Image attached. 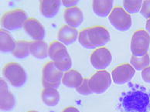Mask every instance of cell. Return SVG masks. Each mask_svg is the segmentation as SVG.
Returning <instances> with one entry per match:
<instances>
[{
    "label": "cell",
    "instance_id": "cell-1",
    "mask_svg": "<svg viewBox=\"0 0 150 112\" xmlns=\"http://www.w3.org/2000/svg\"><path fill=\"white\" fill-rule=\"evenodd\" d=\"M117 109L120 112H149L150 94L143 86L132 84L129 90L122 93Z\"/></svg>",
    "mask_w": 150,
    "mask_h": 112
},
{
    "label": "cell",
    "instance_id": "cell-2",
    "mask_svg": "<svg viewBox=\"0 0 150 112\" xmlns=\"http://www.w3.org/2000/svg\"><path fill=\"white\" fill-rule=\"evenodd\" d=\"M48 56L54 64L63 72L69 71L72 67V61L65 46L60 41L54 40L50 43Z\"/></svg>",
    "mask_w": 150,
    "mask_h": 112
},
{
    "label": "cell",
    "instance_id": "cell-3",
    "mask_svg": "<svg viewBox=\"0 0 150 112\" xmlns=\"http://www.w3.org/2000/svg\"><path fill=\"white\" fill-rule=\"evenodd\" d=\"M2 74L14 87H21L27 80L25 70L17 63L11 62L5 65L2 69Z\"/></svg>",
    "mask_w": 150,
    "mask_h": 112
},
{
    "label": "cell",
    "instance_id": "cell-4",
    "mask_svg": "<svg viewBox=\"0 0 150 112\" xmlns=\"http://www.w3.org/2000/svg\"><path fill=\"white\" fill-rule=\"evenodd\" d=\"M27 20L28 17L25 11L16 9L8 11L3 14L1 19V25L6 30H16L23 27Z\"/></svg>",
    "mask_w": 150,
    "mask_h": 112
},
{
    "label": "cell",
    "instance_id": "cell-5",
    "mask_svg": "<svg viewBox=\"0 0 150 112\" xmlns=\"http://www.w3.org/2000/svg\"><path fill=\"white\" fill-rule=\"evenodd\" d=\"M150 46V35L145 30L135 31L132 37L130 49L133 56L142 57L148 54Z\"/></svg>",
    "mask_w": 150,
    "mask_h": 112
},
{
    "label": "cell",
    "instance_id": "cell-6",
    "mask_svg": "<svg viewBox=\"0 0 150 112\" xmlns=\"http://www.w3.org/2000/svg\"><path fill=\"white\" fill-rule=\"evenodd\" d=\"M64 72L57 68L53 61H50L44 66L42 73V84L44 88H57L62 82Z\"/></svg>",
    "mask_w": 150,
    "mask_h": 112
},
{
    "label": "cell",
    "instance_id": "cell-7",
    "mask_svg": "<svg viewBox=\"0 0 150 112\" xmlns=\"http://www.w3.org/2000/svg\"><path fill=\"white\" fill-rule=\"evenodd\" d=\"M108 20L110 23L119 31L129 30L132 25L130 14L120 6H116L112 9V13L108 15Z\"/></svg>",
    "mask_w": 150,
    "mask_h": 112
},
{
    "label": "cell",
    "instance_id": "cell-8",
    "mask_svg": "<svg viewBox=\"0 0 150 112\" xmlns=\"http://www.w3.org/2000/svg\"><path fill=\"white\" fill-rule=\"evenodd\" d=\"M111 74L106 70H98L89 79V87L92 93L96 94H104L112 84Z\"/></svg>",
    "mask_w": 150,
    "mask_h": 112
},
{
    "label": "cell",
    "instance_id": "cell-9",
    "mask_svg": "<svg viewBox=\"0 0 150 112\" xmlns=\"http://www.w3.org/2000/svg\"><path fill=\"white\" fill-rule=\"evenodd\" d=\"M90 61L94 69L104 70L112 63V54L106 47L98 48L91 55Z\"/></svg>",
    "mask_w": 150,
    "mask_h": 112
},
{
    "label": "cell",
    "instance_id": "cell-10",
    "mask_svg": "<svg viewBox=\"0 0 150 112\" xmlns=\"http://www.w3.org/2000/svg\"><path fill=\"white\" fill-rule=\"evenodd\" d=\"M88 35L91 43L95 48L103 47L111 39L108 30L101 26H95L88 28Z\"/></svg>",
    "mask_w": 150,
    "mask_h": 112
},
{
    "label": "cell",
    "instance_id": "cell-11",
    "mask_svg": "<svg viewBox=\"0 0 150 112\" xmlns=\"http://www.w3.org/2000/svg\"><path fill=\"white\" fill-rule=\"evenodd\" d=\"M135 74L134 67L129 63H123L116 67L112 73L113 82L118 85H122L131 81Z\"/></svg>",
    "mask_w": 150,
    "mask_h": 112
},
{
    "label": "cell",
    "instance_id": "cell-12",
    "mask_svg": "<svg viewBox=\"0 0 150 112\" xmlns=\"http://www.w3.org/2000/svg\"><path fill=\"white\" fill-rule=\"evenodd\" d=\"M23 28L33 41H43L45 38V29L35 18H28V20L24 24Z\"/></svg>",
    "mask_w": 150,
    "mask_h": 112
},
{
    "label": "cell",
    "instance_id": "cell-13",
    "mask_svg": "<svg viewBox=\"0 0 150 112\" xmlns=\"http://www.w3.org/2000/svg\"><path fill=\"white\" fill-rule=\"evenodd\" d=\"M0 91H1V101H0L1 111H12L15 108V97L9 91L6 82L2 78L0 79Z\"/></svg>",
    "mask_w": 150,
    "mask_h": 112
},
{
    "label": "cell",
    "instance_id": "cell-14",
    "mask_svg": "<svg viewBox=\"0 0 150 112\" xmlns=\"http://www.w3.org/2000/svg\"><path fill=\"white\" fill-rule=\"evenodd\" d=\"M64 18L68 26L77 28L84 21V13L77 6L66 8L64 13Z\"/></svg>",
    "mask_w": 150,
    "mask_h": 112
},
{
    "label": "cell",
    "instance_id": "cell-15",
    "mask_svg": "<svg viewBox=\"0 0 150 112\" xmlns=\"http://www.w3.org/2000/svg\"><path fill=\"white\" fill-rule=\"evenodd\" d=\"M78 35L79 33L77 29L71 27L68 25H64L60 29L58 32L57 38L58 40L64 45L69 46L77 40Z\"/></svg>",
    "mask_w": 150,
    "mask_h": 112
},
{
    "label": "cell",
    "instance_id": "cell-16",
    "mask_svg": "<svg viewBox=\"0 0 150 112\" xmlns=\"http://www.w3.org/2000/svg\"><path fill=\"white\" fill-rule=\"evenodd\" d=\"M61 2L59 0H47L40 1V10L41 14L46 18H53L60 10Z\"/></svg>",
    "mask_w": 150,
    "mask_h": 112
},
{
    "label": "cell",
    "instance_id": "cell-17",
    "mask_svg": "<svg viewBox=\"0 0 150 112\" xmlns=\"http://www.w3.org/2000/svg\"><path fill=\"white\" fill-rule=\"evenodd\" d=\"M112 0H97L93 1L92 9L94 14L99 17H106L110 15L113 9Z\"/></svg>",
    "mask_w": 150,
    "mask_h": 112
},
{
    "label": "cell",
    "instance_id": "cell-18",
    "mask_svg": "<svg viewBox=\"0 0 150 112\" xmlns=\"http://www.w3.org/2000/svg\"><path fill=\"white\" fill-rule=\"evenodd\" d=\"M84 80L82 75L74 70H70L64 74L62 79L63 84L69 88H76L81 84Z\"/></svg>",
    "mask_w": 150,
    "mask_h": 112
},
{
    "label": "cell",
    "instance_id": "cell-19",
    "mask_svg": "<svg viewBox=\"0 0 150 112\" xmlns=\"http://www.w3.org/2000/svg\"><path fill=\"white\" fill-rule=\"evenodd\" d=\"M41 99L47 107H55L60 101V94L56 88L46 87L41 93Z\"/></svg>",
    "mask_w": 150,
    "mask_h": 112
},
{
    "label": "cell",
    "instance_id": "cell-20",
    "mask_svg": "<svg viewBox=\"0 0 150 112\" xmlns=\"http://www.w3.org/2000/svg\"><path fill=\"white\" fill-rule=\"evenodd\" d=\"M49 46L43 41H32L30 43V54L35 58L43 60L48 56Z\"/></svg>",
    "mask_w": 150,
    "mask_h": 112
},
{
    "label": "cell",
    "instance_id": "cell-21",
    "mask_svg": "<svg viewBox=\"0 0 150 112\" xmlns=\"http://www.w3.org/2000/svg\"><path fill=\"white\" fill-rule=\"evenodd\" d=\"M15 40L6 30H0V50L2 53H13L16 48Z\"/></svg>",
    "mask_w": 150,
    "mask_h": 112
},
{
    "label": "cell",
    "instance_id": "cell-22",
    "mask_svg": "<svg viewBox=\"0 0 150 112\" xmlns=\"http://www.w3.org/2000/svg\"><path fill=\"white\" fill-rule=\"evenodd\" d=\"M30 43L29 41L18 40L16 43V48L13 54L16 58L25 59L30 56Z\"/></svg>",
    "mask_w": 150,
    "mask_h": 112
},
{
    "label": "cell",
    "instance_id": "cell-23",
    "mask_svg": "<svg viewBox=\"0 0 150 112\" xmlns=\"http://www.w3.org/2000/svg\"><path fill=\"white\" fill-rule=\"evenodd\" d=\"M131 65L134 67V69L138 71H142L146 67H148L150 64V56L149 54H146L145 56L142 57L133 56L131 57L130 60Z\"/></svg>",
    "mask_w": 150,
    "mask_h": 112
},
{
    "label": "cell",
    "instance_id": "cell-24",
    "mask_svg": "<svg viewBox=\"0 0 150 112\" xmlns=\"http://www.w3.org/2000/svg\"><path fill=\"white\" fill-rule=\"evenodd\" d=\"M142 0H135V1H131V0H127V1H123V7L124 9L129 14H135L139 12L142 5Z\"/></svg>",
    "mask_w": 150,
    "mask_h": 112
},
{
    "label": "cell",
    "instance_id": "cell-25",
    "mask_svg": "<svg viewBox=\"0 0 150 112\" xmlns=\"http://www.w3.org/2000/svg\"><path fill=\"white\" fill-rule=\"evenodd\" d=\"M78 42L83 47L86 48V49H94V46L91 43L89 38H88V28H85L84 30H82L81 32H79L78 35Z\"/></svg>",
    "mask_w": 150,
    "mask_h": 112
},
{
    "label": "cell",
    "instance_id": "cell-26",
    "mask_svg": "<svg viewBox=\"0 0 150 112\" xmlns=\"http://www.w3.org/2000/svg\"><path fill=\"white\" fill-rule=\"evenodd\" d=\"M88 82H89V80L88 78H84V80L81 83V84L76 89L78 94H80L81 95H84V96L91 95V94H93L91 90L90 87H89V83Z\"/></svg>",
    "mask_w": 150,
    "mask_h": 112
},
{
    "label": "cell",
    "instance_id": "cell-27",
    "mask_svg": "<svg viewBox=\"0 0 150 112\" xmlns=\"http://www.w3.org/2000/svg\"><path fill=\"white\" fill-rule=\"evenodd\" d=\"M140 14L146 19H150V1H144L142 2Z\"/></svg>",
    "mask_w": 150,
    "mask_h": 112
},
{
    "label": "cell",
    "instance_id": "cell-28",
    "mask_svg": "<svg viewBox=\"0 0 150 112\" xmlns=\"http://www.w3.org/2000/svg\"><path fill=\"white\" fill-rule=\"evenodd\" d=\"M142 78L146 83L150 84V66L142 71Z\"/></svg>",
    "mask_w": 150,
    "mask_h": 112
},
{
    "label": "cell",
    "instance_id": "cell-29",
    "mask_svg": "<svg viewBox=\"0 0 150 112\" xmlns=\"http://www.w3.org/2000/svg\"><path fill=\"white\" fill-rule=\"evenodd\" d=\"M78 2H79V1H77V0H76V1L75 0H71V1H70V0H65V1H63L62 3L67 8H71V7L76 6V5Z\"/></svg>",
    "mask_w": 150,
    "mask_h": 112
},
{
    "label": "cell",
    "instance_id": "cell-30",
    "mask_svg": "<svg viewBox=\"0 0 150 112\" xmlns=\"http://www.w3.org/2000/svg\"><path fill=\"white\" fill-rule=\"evenodd\" d=\"M62 112H80V111L77 110V108H74V107L70 106V107H67V108H64V109L62 111Z\"/></svg>",
    "mask_w": 150,
    "mask_h": 112
},
{
    "label": "cell",
    "instance_id": "cell-31",
    "mask_svg": "<svg viewBox=\"0 0 150 112\" xmlns=\"http://www.w3.org/2000/svg\"><path fill=\"white\" fill-rule=\"evenodd\" d=\"M146 29L149 34H150V19H149V20H147V22H146Z\"/></svg>",
    "mask_w": 150,
    "mask_h": 112
},
{
    "label": "cell",
    "instance_id": "cell-32",
    "mask_svg": "<svg viewBox=\"0 0 150 112\" xmlns=\"http://www.w3.org/2000/svg\"><path fill=\"white\" fill-rule=\"evenodd\" d=\"M28 112H38V111H30Z\"/></svg>",
    "mask_w": 150,
    "mask_h": 112
}]
</instances>
